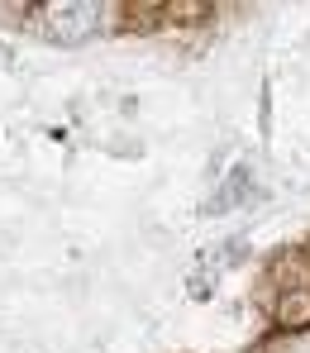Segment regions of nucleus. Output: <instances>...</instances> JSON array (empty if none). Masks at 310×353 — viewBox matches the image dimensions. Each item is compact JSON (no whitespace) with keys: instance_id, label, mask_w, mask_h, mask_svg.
Masks as SVG:
<instances>
[{"instance_id":"obj_1","label":"nucleus","mask_w":310,"mask_h":353,"mask_svg":"<svg viewBox=\"0 0 310 353\" xmlns=\"http://www.w3.org/2000/svg\"><path fill=\"white\" fill-rule=\"evenodd\" d=\"M105 24H110V10L105 5H48L39 14V34L53 39V43H86Z\"/></svg>"}]
</instances>
